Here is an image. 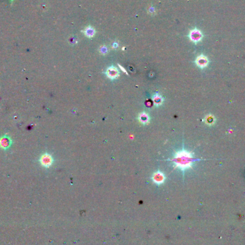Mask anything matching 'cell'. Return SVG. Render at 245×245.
<instances>
[{"label":"cell","instance_id":"obj_1","mask_svg":"<svg viewBox=\"0 0 245 245\" xmlns=\"http://www.w3.org/2000/svg\"><path fill=\"white\" fill-rule=\"evenodd\" d=\"M201 159H196L193 156V153L183 149L181 151L176 152L172 159L168 161H172L173 167L175 169H179L184 171L186 169H191L193 164L196 161H200Z\"/></svg>","mask_w":245,"mask_h":245},{"label":"cell","instance_id":"obj_2","mask_svg":"<svg viewBox=\"0 0 245 245\" xmlns=\"http://www.w3.org/2000/svg\"><path fill=\"white\" fill-rule=\"evenodd\" d=\"M189 37L193 42L198 43L201 40V39H202L203 37V35L200 30L195 28L190 32Z\"/></svg>","mask_w":245,"mask_h":245},{"label":"cell","instance_id":"obj_3","mask_svg":"<svg viewBox=\"0 0 245 245\" xmlns=\"http://www.w3.org/2000/svg\"><path fill=\"white\" fill-rule=\"evenodd\" d=\"M165 175L159 171H157V172H155L153 176H152V180H153L154 183H156L158 185L162 184L165 181Z\"/></svg>","mask_w":245,"mask_h":245},{"label":"cell","instance_id":"obj_4","mask_svg":"<svg viewBox=\"0 0 245 245\" xmlns=\"http://www.w3.org/2000/svg\"><path fill=\"white\" fill-rule=\"evenodd\" d=\"M196 64L200 68H204L209 64V60L204 55H201L196 59Z\"/></svg>","mask_w":245,"mask_h":245},{"label":"cell","instance_id":"obj_5","mask_svg":"<svg viewBox=\"0 0 245 245\" xmlns=\"http://www.w3.org/2000/svg\"><path fill=\"white\" fill-rule=\"evenodd\" d=\"M120 72L115 67L111 66L109 67L106 70V76L108 78L111 79V80H113V79L117 78L118 76H119Z\"/></svg>","mask_w":245,"mask_h":245},{"label":"cell","instance_id":"obj_6","mask_svg":"<svg viewBox=\"0 0 245 245\" xmlns=\"http://www.w3.org/2000/svg\"><path fill=\"white\" fill-rule=\"evenodd\" d=\"M40 161L41 163H42L44 166L49 167L50 166L52 163V158L50 155H49V154H45V155L42 156V158H41Z\"/></svg>","mask_w":245,"mask_h":245},{"label":"cell","instance_id":"obj_7","mask_svg":"<svg viewBox=\"0 0 245 245\" xmlns=\"http://www.w3.org/2000/svg\"><path fill=\"white\" fill-rule=\"evenodd\" d=\"M82 32L84 33V35H86L87 37H88V38H92V37L96 35V29H95L93 27H92L90 26L86 27V28H85Z\"/></svg>","mask_w":245,"mask_h":245},{"label":"cell","instance_id":"obj_8","mask_svg":"<svg viewBox=\"0 0 245 245\" xmlns=\"http://www.w3.org/2000/svg\"><path fill=\"white\" fill-rule=\"evenodd\" d=\"M138 120L141 122V124H143V125H146V124H148L150 121V117L148 115V113H146L145 112H142L141 113L138 115Z\"/></svg>","mask_w":245,"mask_h":245},{"label":"cell","instance_id":"obj_9","mask_svg":"<svg viewBox=\"0 0 245 245\" xmlns=\"http://www.w3.org/2000/svg\"><path fill=\"white\" fill-rule=\"evenodd\" d=\"M152 100L156 106H161L163 102V98L159 94H154L152 97Z\"/></svg>","mask_w":245,"mask_h":245},{"label":"cell","instance_id":"obj_10","mask_svg":"<svg viewBox=\"0 0 245 245\" xmlns=\"http://www.w3.org/2000/svg\"><path fill=\"white\" fill-rule=\"evenodd\" d=\"M205 121H206V124L211 125V124H213L214 122V118L212 116H208L205 118Z\"/></svg>","mask_w":245,"mask_h":245},{"label":"cell","instance_id":"obj_11","mask_svg":"<svg viewBox=\"0 0 245 245\" xmlns=\"http://www.w3.org/2000/svg\"><path fill=\"white\" fill-rule=\"evenodd\" d=\"M100 52H101L102 54H103V55L106 54V53L108 52V48H107V47H106V46H102V47H100Z\"/></svg>","mask_w":245,"mask_h":245},{"label":"cell","instance_id":"obj_12","mask_svg":"<svg viewBox=\"0 0 245 245\" xmlns=\"http://www.w3.org/2000/svg\"><path fill=\"white\" fill-rule=\"evenodd\" d=\"M118 66H119V68H120V70H122V71H123V72H125V73H126V75H128V73L127 72V71H126V70H125V69H124L123 68H122V67L121 66V65H119V64H118Z\"/></svg>","mask_w":245,"mask_h":245},{"label":"cell","instance_id":"obj_13","mask_svg":"<svg viewBox=\"0 0 245 245\" xmlns=\"http://www.w3.org/2000/svg\"><path fill=\"white\" fill-rule=\"evenodd\" d=\"M118 47V45L116 44V43H114L113 45H112V47H113V48H116V47Z\"/></svg>","mask_w":245,"mask_h":245}]
</instances>
